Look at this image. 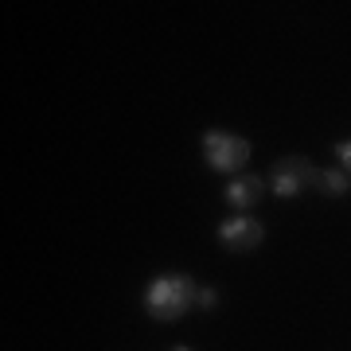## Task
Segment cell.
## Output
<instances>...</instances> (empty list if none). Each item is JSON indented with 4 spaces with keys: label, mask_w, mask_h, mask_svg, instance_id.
Wrapping results in <instances>:
<instances>
[{
    "label": "cell",
    "mask_w": 351,
    "mask_h": 351,
    "mask_svg": "<svg viewBox=\"0 0 351 351\" xmlns=\"http://www.w3.org/2000/svg\"><path fill=\"white\" fill-rule=\"evenodd\" d=\"M195 281L184 274H168V277H156L145 293V313L152 320H160V324H172L180 316L188 313L191 304H195Z\"/></svg>",
    "instance_id": "1"
},
{
    "label": "cell",
    "mask_w": 351,
    "mask_h": 351,
    "mask_svg": "<svg viewBox=\"0 0 351 351\" xmlns=\"http://www.w3.org/2000/svg\"><path fill=\"white\" fill-rule=\"evenodd\" d=\"M203 156L215 172H239L242 164L250 160V141H242L239 133H223V129H211L203 137Z\"/></svg>",
    "instance_id": "2"
},
{
    "label": "cell",
    "mask_w": 351,
    "mask_h": 351,
    "mask_svg": "<svg viewBox=\"0 0 351 351\" xmlns=\"http://www.w3.org/2000/svg\"><path fill=\"white\" fill-rule=\"evenodd\" d=\"M308 188H316V168L304 156H285L274 164V191L281 199H297Z\"/></svg>",
    "instance_id": "3"
},
{
    "label": "cell",
    "mask_w": 351,
    "mask_h": 351,
    "mask_svg": "<svg viewBox=\"0 0 351 351\" xmlns=\"http://www.w3.org/2000/svg\"><path fill=\"white\" fill-rule=\"evenodd\" d=\"M262 239H265V230L254 223V219H230V223L219 226V242H223L230 254H250Z\"/></svg>",
    "instance_id": "4"
},
{
    "label": "cell",
    "mask_w": 351,
    "mask_h": 351,
    "mask_svg": "<svg viewBox=\"0 0 351 351\" xmlns=\"http://www.w3.org/2000/svg\"><path fill=\"white\" fill-rule=\"evenodd\" d=\"M262 191H265V184L258 176H242V180H234V184L226 188V203L239 207V211H250V207H258Z\"/></svg>",
    "instance_id": "5"
},
{
    "label": "cell",
    "mask_w": 351,
    "mask_h": 351,
    "mask_svg": "<svg viewBox=\"0 0 351 351\" xmlns=\"http://www.w3.org/2000/svg\"><path fill=\"white\" fill-rule=\"evenodd\" d=\"M343 188H348V176L343 172H316V191H324V195H343Z\"/></svg>",
    "instance_id": "6"
},
{
    "label": "cell",
    "mask_w": 351,
    "mask_h": 351,
    "mask_svg": "<svg viewBox=\"0 0 351 351\" xmlns=\"http://www.w3.org/2000/svg\"><path fill=\"white\" fill-rule=\"evenodd\" d=\"M336 152H339V160H343V176H351V141H343Z\"/></svg>",
    "instance_id": "7"
},
{
    "label": "cell",
    "mask_w": 351,
    "mask_h": 351,
    "mask_svg": "<svg viewBox=\"0 0 351 351\" xmlns=\"http://www.w3.org/2000/svg\"><path fill=\"white\" fill-rule=\"evenodd\" d=\"M199 304H207V308L215 304V293H211V289H199Z\"/></svg>",
    "instance_id": "8"
},
{
    "label": "cell",
    "mask_w": 351,
    "mask_h": 351,
    "mask_svg": "<svg viewBox=\"0 0 351 351\" xmlns=\"http://www.w3.org/2000/svg\"><path fill=\"white\" fill-rule=\"evenodd\" d=\"M172 351H191V348H172Z\"/></svg>",
    "instance_id": "9"
}]
</instances>
